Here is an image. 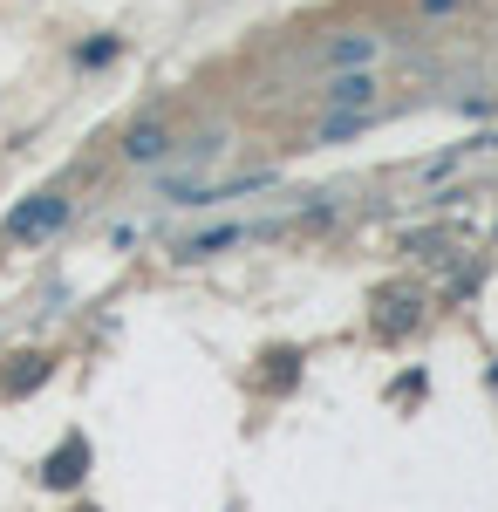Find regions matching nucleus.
I'll list each match as a JSON object with an SVG mask.
<instances>
[{
  "label": "nucleus",
  "instance_id": "obj_1",
  "mask_svg": "<svg viewBox=\"0 0 498 512\" xmlns=\"http://www.w3.org/2000/svg\"><path fill=\"white\" fill-rule=\"evenodd\" d=\"M69 219H76V205H69L62 192H35V198H21V205L0 219V239H7V246H41V239L62 233Z\"/></svg>",
  "mask_w": 498,
  "mask_h": 512
},
{
  "label": "nucleus",
  "instance_id": "obj_2",
  "mask_svg": "<svg viewBox=\"0 0 498 512\" xmlns=\"http://www.w3.org/2000/svg\"><path fill=\"white\" fill-rule=\"evenodd\" d=\"M116 158L137 164V171H151V164H171V158H178V130H171L164 117L123 123V137H116Z\"/></svg>",
  "mask_w": 498,
  "mask_h": 512
},
{
  "label": "nucleus",
  "instance_id": "obj_3",
  "mask_svg": "<svg viewBox=\"0 0 498 512\" xmlns=\"http://www.w3.org/2000/svg\"><path fill=\"white\" fill-rule=\"evenodd\" d=\"M376 69H328V110H376Z\"/></svg>",
  "mask_w": 498,
  "mask_h": 512
},
{
  "label": "nucleus",
  "instance_id": "obj_4",
  "mask_svg": "<svg viewBox=\"0 0 498 512\" xmlns=\"http://www.w3.org/2000/svg\"><path fill=\"white\" fill-rule=\"evenodd\" d=\"M376 55H383V35L369 28H342L328 41V69H376Z\"/></svg>",
  "mask_w": 498,
  "mask_h": 512
},
{
  "label": "nucleus",
  "instance_id": "obj_5",
  "mask_svg": "<svg viewBox=\"0 0 498 512\" xmlns=\"http://www.w3.org/2000/svg\"><path fill=\"white\" fill-rule=\"evenodd\" d=\"M82 472H89V437L69 431V444L41 465V485H55V492H69V485H82Z\"/></svg>",
  "mask_w": 498,
  "mask_h": 512
},
{
  "label": "nucleus",
  "instance_id": "obj_6",
  "mask_svg": "<svg viewBox=\"0 0 498 512\" xmlns=\"http://www.w3.org/2000/svg\"><path fill=\"white\" fill-rule=\"evenodd\" d=\"M376 123H383V103H376V110H328V117L314 123V137H307V144H348V137L376 130Z\"/></svg>",
  "mask_w": 498,
  "mask_h": 512
},
{
  "label": "nucleus",
  "instance_id": "obj_7",
  "mask_svg": "<svg viewBox=\"0 0 498 512\" xmlns=\"http://www.w3.org/2000/svg\"><path fill=\"white\" fill-rule=\"evenodd\" d=\"M267 185H280V171H239V178H226V185H198L185 205H226V198H246V192H267Z\"/></svg>",
  "mask_w": 498,
  "mask_h": 512
},
{
  "label": "nucleus",
  "instance_id": "obj_8",
  "mask_svg": "<svg viewBox=\"0 0 498 512\" xmlns=\"http://www.w3.org/2000/svg\"><path fill=\"white\" fill-rule=\"evenodd\" d=\"M239 239H246L239 226H205V233L178 239V246H171V260H185V267H192V260H212V253H232Z\"/></svg>",
  "mask_w": 498,
  "mask_h": 512
},
{
  "label": "nucleus",
  "instance_id": "obj_9",
  "mask_svg": "<svg viewBox=\"0 0 498 512\" xmlns=\"http://www.w3.org/2000/svg\"><path fill=\"white\" fill-rule=\"evenodd\" d=\"M48 383V355H14V369H0V396H35Z\"/></svg>",
  "mask_w": 498,
  "mask_h": 512
},
{
  "label": "nucleus",
  "instance_id": "obj_10",
  "mask_svg": "<svg viewBox=\"0 0 498 512\" xmlns=\"http://www.w3.org/2000/svg\"><path fill=\"white\" fill-rule=\"evenodd\" d=\"M116 55H123V35H96V41L76 48V69H103V62H116Z\"/></svg>",
  "mask_w": 498,
  "mask_h": 512
},
{
  "label": "nucleus",
  "instance_id": "obj_11",
  "mask_svg": "<svg viewBox=\"0 0 498 512\" xmlns=\"http://www.w3.org/2000/svg\"><path fill=\"white\" fill-rule=\"evenodd\" d=\"M417 7H423V14H458L464 0H417Z\"/></svg>",
  "mask_w": 498,
  "mask_h": 512
},
{
  "label": "nucleus",
  "instance_id": "obj_12",
  "mask_svg": "<svg viewBox=\"0 0 498 512\" xmlns=\"http://www.w3.org/2000/svg\"><path fill=\"white\" fill-rule=\"evenodd\" d=\"M76 512H96V506H76Z\"/></svg>",
  "mask_w": 498,
  "mask_h": 512
}]
</instances>
